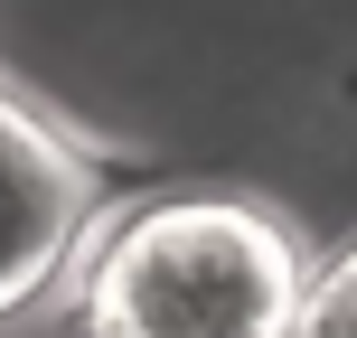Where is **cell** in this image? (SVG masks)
<instances>
[{
	"instance_id": "cell-1",
	"label": "cell",
	"mask_w": 357,
	"mask_h": 338,
	"mask_svg": "<svg viewBox=\"0 0 357 338\" xmlns=\"http://www.w3.org/2000/svg\"><path fill=\"white\" fill-rule=\"evenodd\" d=\"M75 291L94 338H301L320 272L273 207L197 188L113 207L75 263Z\"/></svg>"
},
{
	"instance_id": "cell-2",
	"label": "cell",
	"mask_w": 357,
	"mask_h": 338,
	"mask_svg": "<svg viewBox=\"0 0 357 338\" xmlns=\"http://www.w3.org/2000/svg\"><path fill=\"white\" fill-rule=\"evenodd\" d=\"M94 226V169L66 132H47L10 85H0V301H29V291L66 282L85 263Z\"/></svg>"
},
{
	"instance_id": "cell-3",
	"label": "cell",
	"mask_w": 357,
	"mask_h": 338,
	"mask_svg": "<svg viewBox=\"0 0 357 338\" xmlns=\"http://www.w3.org/2000/svg\"><path fill=\"white\" fill-rule=\"evenodd\" d=\"M0 338H94L75 272H66V282H47V291H29V301H0Z\"/></svg>"
},
{
	"instance_id": "cell-4",
	"label": "cell",
	"mask_w": 357,
	"mask_h": 338,
	"mask_svg": "<svg viewBox=\"0 0 357 338\" xmlns=\"http://www.w3.org/2000/svg\"><path fill=\"white\" fill-rule=\"evenodd\" d=\"M301 338H357V254L320 272V301H310V329Z\"/></svg>"
}]
</instances>
